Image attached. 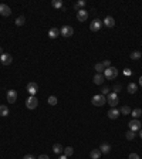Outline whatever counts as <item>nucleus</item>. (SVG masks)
<instances>
[{
    "label": "nucleus",
    "instance_id": "obj_8",
    "mask_svg": "<svg viewBox=\"0 0 142 159\" xmlns=\"http://www.w3.org/2000/svg\"><path fill=\"white\" fill-rule=\"evenodd\" d=\"M10 14H11V9L7 6V4L1 3V4H0V16H3V17H9Z\"/></svg>",
    "mask_w": 142,
    "mask_h": 159
},
{
    "label": "nucleus",
    "instance_id": "obj_39",
    "mask_svg": "<svg viewBox=\"0 0 142 159\" xmlns=\"http://www.w3.org/2000/svg\"><path fill=\"white\" fill-rule=\"evenodd\" d=\"M58 159H68V158H67L66 155H61V156H60V158H58Z\"/></svg>",
    "mask_w": 142,
    "mask_h": 159
},
{
    "label": "nucleus",
    "instance_id": "obj_1",
    "mask_svg": "<svg viewBox=\"0 0 142 159\" xmlns=\"http://www.w3.org/2000/svg\"><path fill=\"white\" fill-rule=\"evenodd\" d=\"M91 102H92L94 106H102V105H105L107 98H105V95H102V94H98V95H94L91 98Z\"/></svg>",
    "mask_w": 142,
    "mask_h": 159
},
{
    "label": "nucleus",
    "instance_id": "obj_28",
    "mask_svg": "<svg viewBox=\"0 0 142 159\" xmlns=\"http://www.w3.org/2000/svg\"><path fill=\"white\" fill-rule=\"evenodd\" d=\"M51 4H53L54 9H63V1L61 0H53Z\"/></svg>",
    "mask_w": 142,
    "mask_h": 159
},
{
    "label": "nucleus",
    "instance_id": "obj_2",
    "mask_svg": "<svg viewBox=\"0 0 142 159\" xmlns=\"http://www.w3.org/2000/svg\"><path fill=\"white\" fill-rule=\"evenodd\" d=\"M117 75H118V70H117L115 67H108V68H105V71H104V77H105L107 80H115Z\"/></svg>",
    "mask_w": 142,
    "mask_h": 159
},
{
    "label": "nucleus",
    "instance_id": "obj_3",
    "mask_svg": "<svg viewBox=\"0 0 142 159\" xmlns=\"http://www.w3.org/2000/svg\"><path fill=\"white\" fill-rule=\"evenodd\" d=\"M118 102H120V99H118V95L115 92H109L107 95V104H109L111 108H117Z\"/></svg>",
    "mask_w": 142,
    "mask_h": 159
},
{
    "label": "nucleus",
    "instance_id": "obj_36",
    "mask_svg": "<svg viewBox=\"0 0 142 159\" xmlns=\"http://www.w3.org/2000/svg\"><path fill=\"white\" fill-rule=\"evenodd\" d=\"M124 74H125V75H131L132 71H131V70H128V68H125V70H124Z\"/></svg>",
    "mask_w": 142,
    "mask_h": 159
},
{
    "label": "nucleus",
    "instance_id": "obj_22",
    "mask_svg": "<svg viewBox=\"0 0 142 159\" xmlns=\"http://www.w3.org/2000/svg\"><path fill=\"white\" fill-rule=\"evenodd\" d=\"M14 23H16V26L22 27V26H24V24H26V17H24V16H19V17L16 19V21H14Z\"/></svg>",
    "mask_w": 142,
    "mask_h": 159
},
{
    "label": "nucleus",
    "instance_id": "obj_14",
    "mask_svg": "<svg viewBox=\"0 0 142 159\" xmlns=\"http://www.w3.org/2000/svg\"><path fill=\"white\" fill-rule=\"evenodd\" d=\"M107 115H108L109 119H117L121 115V112H120V109H117V108H111Z\"/></svg>",
    "mask_w": 142,
    "mask_h": 159
},
{
    "label": "nucleus",
    "instance_id": "obj_27",
    "mask_svg": "<svg viewBox=\"0 0 142 159\" xmlns=\"http://www.w3.org/2000/svg\"><path fill=\"white\" fill-rule=\"evenodd\" d=\"M47 102H48V105L54 106V105H57V102H58V99H57V97H54V95H50V97H48V99H47Z\"/></svg>",
    "mask_w": 142,
    "mask_h": 159
},
{
    "label": "nucleus",
    "instance_id": "obj_15",
    "mask_svg": "<svg viewBox=\"0 0 142 159\" xmlns=\"http://www.w3.org/2000/svg\"><path fill=\"white\" fill-rule=\"evenodd\" d=\"M58 36H60V29L53 27V29L48 30V37H50V39H57Z\"/></svg>",
    "mask_w": 142,
    "mask_h": 159
},
{
    "label": "nucleus",
    "instance_id": "obj_42",
    "mask_svg": "<svg viewBox=\"0 0 142 159\" xmlns=\"http://www.w3.org/2000/svg\"><path fill=\"white\" fill-rule=\"evenodd\" d=\"M139 137H141V139H142V129L139 131Z\"/></svg>",
    "mask_w": 142,
    "mask_h": 159
},
{
    "label": "nucleus",
    "instance_id": "obj_4",
    "mask_svg": "<svg viewBox=\"0 0 142 159\" xmlns=\"http://www.w3.org/2000/svg\"><path fill=\"white\" fill-rule=\"evenodd\" d=\"M38 105V99H37V97L34 95H30L27 98V101H26V106H27V109H36Z\"/></svg>",
    "mask_w": 142,
    "mask_h": 159
},
{
    "label": "nucleus",
    "instance_id": "obj_17",
    "mask_svg": "<svg viewBox=\"0 0 142 159\" xmlns=\"http://www.w3.org/2000/svg\"><path fill=\"white\" fill-rule=\"evenodd\" d=\"M104 80H105L104 74H95L94 75V84L95 85H101L102 83H104Z\"/></svg>",
    "mask_w": 142,
    "mask_h": 159
},
{
    "label": "nucleus",
    "instance_id": "obj_26",
    "mask_svg": "<svg viewBox=\"0 0 142 159\" xmlns=\"http://www.w3.org/2000/svg\"><path fill=\"white\" fill-rule=\"evenodd\" d=\"M131 111H132V109H131V108H129L128 105H124V106H122V108L120 109V112L122 114V115H131Z\"/></svg>",
    "mask_w": 142,
    "mask_h": 159
},
{
    "label": "nucleus",
    "instance_id": "obj_12",
    "mask_svg": "<svg viewBox=\"0 0 142 159\" xmlns=\"http://www.w3.org/2000/svg\"><path fill=\"white\" fill-rule=\"evenodd\" d=\"M87 19H88V11L87 10H84V9H83V10L77 11V20H78V21H81V23H83V21H85Z\"/></svg>",
    "mask_w": 142,
    "mask_h": 159
},
{
    "label": "nucleus",
    "instance_id": "obj_6",
    "mask_svg": "<svg viewBox=\"0 0 142 159\" xmlns=\"http://www.w3.org/2000/svg\"><path fill=\"white\" fill-rule=\"evenodd\" d=\"M101 27H102V21L99 20V19H94V20L91 21V24H90V30L91 32H99Z\"/></svg>",
    "mask_w": 142,
    "mask_h": 159
},
{
    "label": "nucleus",
    "instance_id": "obj_31",
    "mask_svg": "<svg viewBox=\"0 0 142 159\" xmlns=\"http://www.w3.org/2000/svg\"><path fill=\"white\" fill-rule=\"evenodd\" d=\"M125 137H127V139H128V141H132V139L135 138V132L129 129V131H128V132L125 134Z\"/></svg>",
    "mask_w": 142,
    "mask_h": 159
},
{
    "label": "nucleus",
    "instance_id": "obj_30",
    "mask_svg": "<svg viewBox=\"0 0 142 159\" xmlns=\"http://www.w3.org/2000/svg\"><path fill=\"white\" fill-rule=\"evenodd\" d=\"M74 153V148H71V146H67V148H64V155H66L67 158L68 156H71Z\"/></svg>",
    "mask_w": 142,
    "mask_h": 159
},
{
    "label": "nucleus",
    "instance_id": "obj_5",
    "mask_svg": "<svg viewBox=\"0 0 142 159\" xmlns=\"http://www.w3.org/2000/svg\"><path fill=\"white\" fill-rule=\"evenodd\" d=\"M60 34H61L63 37H71V36L74 34V29H73L71 26H63L61 30H60Z\"/></svg>",
    "mask_w": 142,
    "mask_h": 159
},
{
    "label": "nucleus",
    "instance_id": "obj_38",
    "mask_svg": "<svg viewBox=\"0 0 142 159\" xmlns=\"http://www.w3.org/2000/svg\"><path fill=\"white\" fill-rule=\"evenodd\" d=\"M37 159H50V158H48L47 155H40V156H38Z\"/></svg>",
    "mask_w": 142,
    "mask_h": 159
},
{
    "label": "nucleus",
    "instance_id": "obj_11",
    "mask_svg": "<svg viewBox=\"0 0 142 159\" xmlns=\"http://www.w3.org/2000/svg\"><path fill=\"white\" fill-rule=\"evenodd\" d=\"M37 91H38V85L36 84V83H29L27 84V92L30 94V95H34L36 97V94H37Z\"/></svg>",
    "mask_w": 142,
    "mask_h": 159
},
{
    "label": "nucleus",
    "instance_id": "obj_21",
    "mask_svg": "<svg viewBox=\"0 0 142 159\" xmlns=\"http://www.w3.org/2000/svg\"><path fill=\"white\" fill-rule=\"evenodd\" d=\"M95 71H97V74H104V71H105V67L102 65V63H97L95 64Z\"/></svg>",
    "mask_w": 142,
    "mask_h": 159
},
{
    "label": "nucleus",
    "instance_id": "obj_10",
    "mask_svg": "<svg viewBox=\"0 0 142 159\" xmlns=\"http://www.w3.org/2000/svg\"><path fill=\"white\" fill-rule=\"evenodd\" d=\"M128 127H129V129L134 131V132L141 131V122H139V119H132V121H129Z\"/></svg>",
    "mask_w": 142,
    "mask_h": 159
},
{
    "label": "nucleus",
    "instance_id": "obj_23",
    "mask_svg": "<svg viewBox=\"0 0 142 159\" xmlns=\"http://www.w3.org/2000/svg\"><path fill=\"white\" fill-rule=\"evenodd\" d=\"M99 151H101V153H108L109 151H111V146H109V144H101V146H99Z\"/></svg>",
    "mask_w": 142,
    "mask_h": 159
},
{
    "label": "nucleus",
    "instance_id": "obj_40",
    "mask_svg": "<svg viewBox=\"0 0 142 159\" xmlns=\"http://www.w3.org/2000/svg\"><path fill=\"white\" fill-rule=\"evenodd\" d=\"M139 85L142 87V77H139Z\"/></svg>",
    "mask_w": 142,
    "mask_h": 159
},
{
    "label": "nucleus",
    "instance_id": "obj_9",
    "mask_svg": "<svg viewBox=\"0 0 142 159\" xmlns=\"http://www.w3.org/2000/svg\"><path fill=\"white\" fill-rule=\"evenodd\" d=\"M7 102H10V104H14L16 101H17V91H14V90H9L7 91Z\"/></svg>",
    "mask_w": 142,
    "mask_h": 159
},
{
    "label": "nucleus",
    "instance_id": "obj_24",
    "mask_svg": "<svg viewBox=\"0 0 142 159\" xmlns=\"http://www.w3.org/2000/svg\"><path fill=\"white\" fill-rule=\"evenodd\" d=\"M7 115H9L7 105H0V117H7Z\"/></svg>",
    "mask_w": 142,
    "mask_h": 159
},
{
    "label": "nucleus",
    "instance_id": "obj_20",
    "mask_svg": "<svg viewBox=\"0 0 142 159\" xmlns=\"http://www.w3.org/2000/svg\"><path fill=\"white\" fill-rule=\"evenodd\" d=\"M90 156H91V159H99L101 151H99V149H92V151L90 152Z\"/></svg>",
    "mask_w": 142,
    "mask_h": 159
},
{
    "label": "nucleus",
    "instance_id": "obj_33",
    "mask_svg": "<svg viewBox=\"0 0 142 159\" xmlns=\"http://www.w3.org/2000/svg\"><path fill=\"white\" fill-rule=\"evenodd\" d=\"M128 159H141V158H139L138 153H129V155H128Z\"/></svg>",
    "mask_w": 142,
    "mask_h": 159
},
{
    "label": "nucleus",
    "instance_id": "obj_29",
    "mask_svg": "<svg viewBox=\"0 0 142 159\" xmlns=\"http://www.w3.org/2000/svg\"><path fill=\"white\" fill-rule=\"evenodd\" d=\"M129 57H131V60H139L142 57V54H141V51H132Z\"/></svg>",
    "mask_w": 142,
    "mask_h": 159
},
{
    "label": "nucleus",
    "instance_id": "obj_41",
    "mask_svg": "<svg viewBox=\"0 0 142 159\" xmlns=\"http://www.w3.org/2000/svg\"><path fill=\"white\" fill-rule=\"evenodd\" d=\"M1 54H3V48L0 47V57H1Z\"/></svg>",
    "mask_w": 142,
    "mask_h": 159
},
{
    "label": "nucleus",
    "instance_id": "obj_37",
    "mask_svg": "<svg viewBox=\"0 0 142 159\" xmlns=\"http://www.w3.org/2000/svg\"><path fill=\"white\" fill-rule=\"evenodd\" d=\"M23 159H36V158H34L33 155H30V153H29V155H26V156H24Z\"/></svg>",
    "mask_w": 142,
    "mask_h": 159
},
{
    "label": "nucleus",
    "instance_id": "obj_16",
    "mask_svg": "<svg viewBox=\"0 0 142 159\" xmlns=\"http://www.w3.org/2000/svg\"><path fill=\"white\" fill-rule=\"evenodd\" d=\"M53 152H54L55 155H61V153L64 152L63 145H61V144H54V145H53Z\"/></svg>",
    "mask_w": 142,
    "mask_h": 159
},
{
    "label": "nucleus",
    "instance_id": "obj_18",
    "mask_svg": "<svg viewBox=\"0 0 142 159\" xmlns=\"http://www.w3.org/2000/svg\"><path fill=\"white\" fill-rule=\"evenodd\" d=\"M127 90H128L129 94H135V92L138 91V84H135V83H129L128 87H127Z\"/></svg>",
    "mask_w": 142,
    "mask_h": 159
},
{
    "label": "nucleus",
    "instance_id": "obj_7",
    "mask_svg": "<svg viewBox=\"0 0 142 159\" xmlns=\"http://www.w3.org/2000/svg\"><path fill=\"white\" fill-rule=\"evenodd\" d=\"M0 61L3 65H10L13 63V57H11L9 53H3L1 54V57H0Z\"/></svg>",
    "mask_w": 142,
    "mask_h": 159
},
{
    "label": "nucleus",
    "instance_id": "obj_34",
    "mask_svg": "<svg viewBox=\"0 0 142 159\" xmlns=\"http://www.w3.org/2000/svg\"><path fill=\"white\" fill-rule=\"evenodd\" d=\"M121 88H122L121 84H115V85H114V91H115V94H118V92H120Z\"/></svg>",
    "mask_w": 142,
    "mask_h": 159
},
{
    "label": "nucleus",
    "instance_id": "obj_25",
    "mask_svg": "<svg viewBox=\"0 0 142 159\" xmlns=\"http://www.w3.org/2000/svg\"><path fill=\"white\" fill-rule=\"evenodd\" d=\"M84 6H85V0H80V1H77L76 4H74V9H76L77 11L83 10V9H84Z\"/></svg>",
    "mask_w": 142,
    "mask_h": 159
},
{
    "label": "nucleus",
    "instance_id": "obj_19",
    "mask_svg": "<svg viewBox=\"0 0 142 159\" xmlns=\"http://www.w3.org/2000/svg\"><path fill=\"white\" fill-rule=\"evenodd\" d=\"M131 115L134 117V119H139V117H142V109L141 108H135V109H132Z\"/></svg>",
    "mask_w": 142,
    "mask_h": 159
},
{
    "label": "nucleus",
    "instance_id": "obj_35",
    "mask_svg": "<svg viewBox=\"0 0 142 159\" xmlns=\"http://www.w3.org/2000/svg\"><path fill=\"white\" fill-rule=\"evenodd\" d=\"M102 65H104L105 68H108V67H111V61H109V60H105V61H102Z\"/></svg>",
    "mask_w": 142,
    "mask_h": 159
},
{
    "label": "nucleus",
    "instance_id": "obj_32",
    "mask_svg": "<svg viewBox=\"0 0 142 159\" xmlns=\"http://www.w3.org/2000/svg\"><path fill=\"white\" fill-rule=\"evenodd\" d=\"M101 94H102V95H108V94H109V88H108V87H104V88L101 90Z\"/></svg>",
    "mask_w": 142,
    "mask_h": 159
},
{
    "label": "nucleus",
    "instance_id": "obj_13",
    "mask_svg": "<svg viewBox=\"0 0 142 159\" xmlns=\"http://www.w3.org/2000/svg\"><path fill=\"white\" fill-rule=\"evenodd\" d=\"M102 24H105V27H108V29H112V27L115 26V19H114L112 16H108V17L104 19Z\"/></svg>",
    "mask_w": 142,
    "mask_h": 159
}]
</instances>
